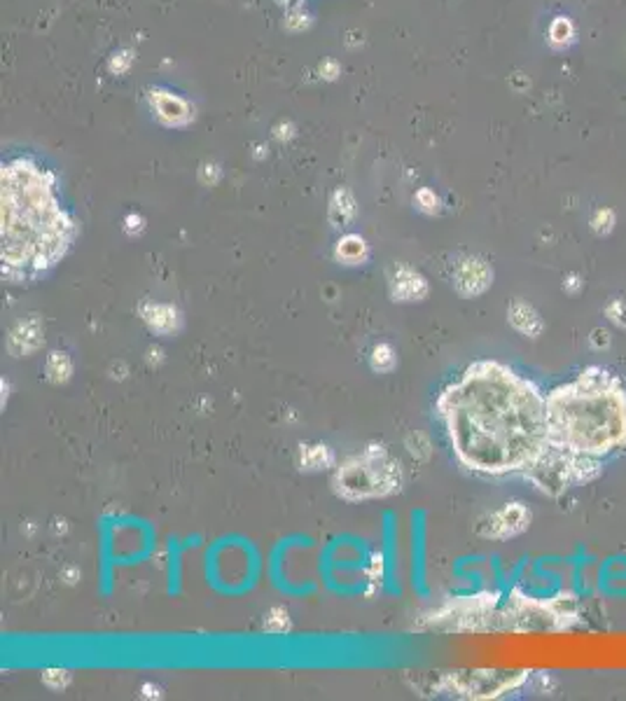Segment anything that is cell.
Listing matches in <instances>:
<instances>
[{
    "label": "cell",
    "instance_id": "obj_8",
    "mask_svg": "<svg viewBox=\"0 0 626 701\" xmlns=\"http://www.w3.org/2000/svg\"><path fill=\"white\" fill-rule=\"evenodd\" d=\"M390 293L400 302H414V300H421V297L428 293V286H425L423 276H419L416 271L400 269L395 273V278H392Z\"/></svg>",
    "mask_w": 626,
    "mask_h": 701
},
{
    "label": "cell",
    "instance_id": "obj_16",
    "mask_svg": "<svg viewBox=\"0 0 626 701\" xmlns=\"http://www.w3.org/2000/svg\"><path fill=\"white\" fill-rule=\"evenodd\" d=\"M330 463V454L325 447H307L302 451V465H307L309 470H318Z\"/></svg>",
    "mask_w": 626,
    "mask_h": 701
},
{
    "label": "cell",
    "instance_id": "obj_1",
    "mask_svg": "<svg viewBox=\"0 0 626 701\" xmlns=\"http://www.w3.org/2000/svg\"><path fill=\"white\" fill-rule=\"evenodd\" d=\"M456 458L486 474L528 472L549 449L544 398L515 369L475 362L437 398Z\"/></svg>",
    "mask_w": 626,
    "mask_h": 701
},
{
    "label": "cell",
    "instance_id": "obj_14",
    "mask_svg": "<svg viewBox=\"0 0 626 701\" xmlns=\"http://www.w3.org/2000/svg\"><path fill=\"white\" fill-rule=\"evenodd\" d=\"M353 213H356V204H353V197L346 190H336L332 197V208H330V217L334 224H346Z\"/></svg>",
    "mask_w": 626,
    "mask_h": 701
},
{
    "label": "cell",
    "instance_id": "obj_19",
    "mask_svg": "<svg viewBox=\"0 0 626 701\" xmlns=\"http://www.w3.org/2000/svg\"><path fill=\"white\" fill-rule=\"evenodd\" d=\"M416 201H419L423 211H428V213H435L437 211V204H439V199L432 195L430 190H421L419 195H416Z\"/></svg>",
    "mask_w": 626,
    "mask_h": 701
},
{
    "label": "cell",
    "instance_id": "obj_5",
    "mask_svg": "<svg viewBox=\"0 0 626 701\" xmlns=\"http://www.w3.org/2000/svg\"><path fill=\"white\" fill-rule=\"evenodd\" d=\"M528 521H531V514H528L526 507L519 503H510V505H505L500 512L491 514L488 523L481 528V536H486V538L517 536L528 526Z\"/></svg>",
    "mask_w": 626,
    "mask_h": 701
},
{
    "label": "cell",
    "instance_id": "obj_17",
    "mask_svg": "<svg viewBox=\"0 0 626 701\" xmlns=\"http://www.w3.org/2000/svg\"><path fill=\"white\" fill-rule=\"evenodd\" d=\"M372 367L379 369V372H390V369L395 367V353H392L390 346H386V344L376 346L372 353Z\"/></svg>",
    "mask_w": 626,
    "mask_h": 701
},
{
    "label": "cell",
    "instance_id": "obj_7",
    "mask_svg": "<svg viewBox=\"0 0 626 701\" xmlns=\"http://www.w3.org/2000/svg\"><path fill=\"white\" fill-rule=\"evenodd\" d=\"M152 106L157 108V115L162 122L166 124H185L192 119V110L178 96L168 94V92H152Z\"/></svg>",
    "mask_w": 626,
    "mask_h": 701
},
{
    "label": "cell",
    "instance_id": "obj_10",
    "mask_svg": "<svg viewBox=\"0 0 626 701\" xmlns=\"http://www.w3.org/2000/svg\"><path fill=\"white\" fill-rule=\"evenodd\" d=\"M143 313V320L155 330V332H175L178 330V311L168 304H145L141 309Z\"/></svg>",
    "mask_w": 626,
    "mask_h": 701
},
{
    "label": "cell",
    "instance_id": "obj_3",
    "mask_svg": "<svg viewBox=\"0 0 626 701\" xmlns=\"http://www.w3.org/2000/svg\"><path fill=\"white\" fill-rule=\"evenodd\" d=\"M549 447L603 458L626 449V391L600 367H589L575 381L544 398Z\"/></svg>",
    "mask_w": 626,
    "mask_h": 701
},
{
    "label": "cell",
    "instance_id": "obj_21",
    "mask_svg": "<svg viewBox=\"0 0 626 701\" xmlns=\"http://www.w3.org/2000/svg\"><path fill=\"white\" fill-rule=\"evenodd\" d=\"M591 344H593V349H605V346L610 344V335L605 332V330H596V332H593V337H591Z\"/></svg>",
    "mask_w": 626,
    "mask_h": 701
},
{
    "label": "cell",
    "instance_id": "obj_11",
    "mask_svg": "<svg viewBox=\"0 0 626 701\" xmlns=\"http://www.w3.org/2000/svg\"><path fill=\"white\" fill-rule=\"evenodd\" d=\"M510 323L526 337H537L542 332L540 316H537L533 306L526 302H515L510 306Z\"/></svg>",
    "mask_w": 626,
    "mask_h": 701
},
{
    "label": "cell",
    "instance_id": "obj_4",
    "mask_svg": "<svg viewBox=\"0 0 626 701\" xmlns=\"http://www.w3.org/2000/svg\"><path fill=\"white\" fill-rule=\"evenodd\" d=\"M400 484L397 463L381 447H369L360 456H353L334 474L336 494L351 501L386 496Z\"/></svg>",
    "mask_w": 626,
    "mask_h": 701
},
{
    "label": "cell",
    "instance_id": "obj_12",
    "mask_svg": "<svg viewBox=\"0 0 626 701\" xmlns=\"http://www.w3.org/2000/svg\"><path fill=\"white\" fill-rule=\"evenodd\" d=\"M336 257H339L341 262H346V264L363 262L365 257H367L365 241L360 239V237H356V234H348V237H344L339 241V246H336Z\"/></svg>",
    "mask_w": 626,
    "mask_h": 701
},
{
    "label": "cell",
    "instance_id": "obj_2",
    "mask_svg": "<svg viewBox=\"0 0 626 701\" xmlns=\"http://www.w3.org/2000/svg\"><path fill=\"white\" fill-rule=\"evenodd\" d=\"M3 278L33 281L68 253L75 222L61 206L54 175L28 157L3 164Z\"/></svg>",
    "mask_w": 626,
    "mask_h": 701
},
{
    "label": "cell",
    "instance_id": "obj_20",
    "mask_svg": "<svg viewBox=\"0 0 626 701\" xmlns=\"http://www.w3.org/2000/svg\"><path fill=\"white\" fill-rule=\"evenodd\" d=\"M608 316L613 318V323L626 325V306L622 302H613L608 306Z\"/></svg>",
    "mask_w": 626,
    "mask_h": 701
},
{
    "label": "cell",
    "instance_id": "obj_18",
    "mask_svg": "<svg viewBox=\"0 0 626 701\" xmlns=\"http://www.w3.org/2000/svg\"><path fill=\"white\" fill-rule=\"evenodd\" d=\"M591 227L596 234H610L615 227V213L610 208H600L591 217Z\"/></svg>",
    "mask_w": 626,
    "mask_h": 701
},
{
    "label": "cell",
    "instance_id": "obj_13",
    "mask_svg": "<svg viewBox=\"0 0 626 701\" xmlns=\"http://www.w3.org/2000/svg\"><path fill=\"white\" fill-rule=\"evenodd\" d=\"M575 43V26L568 17H556L549 23V45L556 50H566Z\"/></svg>",
    "mask_w": 626,
    "mask_h": 701
},
{
    "label": "cell",
    "instance_id": "obj_6",
    "mask_svg": "<svg viewBox=\"0 0 626 701\" xmlns=\"http://www.w3.org/2000/svg\"><path fill=\"white\" fill-rule=\"evenodd\" d=\"M493 271L488 269V264L484 260H477V257H470V260H463L456 269V286L463 295H479L491 286Z\"/></svg>",
    "mask_w": 626,
    "mask_h": 701
},
{
    "label": "cell",
    "instance_id": "obj_15",
    "mask_svg": "<svg viewBox=\"0 0 626 701\" xmlns=\"http://www.w3.org/2000/svg\"><path fill=\"white\" fill-rule=\"evenodd\" d=\"M70 372H73V365H70V358L66 353L54 351L52 356L47 358V376H50L52 381H56V384L68 381Z\"/></svg>",
    "mask_w": 626,
    "mask_h": 701
},
{
    "label": "cell",
    "instance_id": "obj_22",
    "mask_svg": "<svg viewBox=\"0 0 626 701\" xmlns=\"http://www.w3.org/2000/svg\"><path fill=\"white\" fill-rule=\"evenodd\" d=\"M566 290H571V293H577V290H580V276H575V273H573V276H568Z\"/></svg>",
    "mask_w": 626,
    "mask_h": 701
},
{
    "label": "cell",
    "instance_id": "obj_9",
    "mask_svg": "<svg viewBox=\"0 0 626 701\" xmlns=\"http://www.w3.org/2000/svg\"><path fill=\"white\" fill-rule=\"evenodd\" d=\"M40 344H43V327H40L35 318L19 323L17 330L10 335V349L17 356H26V353L35 351Z\"/></svg>",
    "mask_w": 626,
    "mask_h": 701
}]
</instances>
